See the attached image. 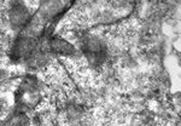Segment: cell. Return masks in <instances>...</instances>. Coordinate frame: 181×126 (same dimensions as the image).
Instances as JSON below:
<instances>
[{
  "instance_id": "3957f363",
  "label": "cell",
  "mask_w": 181,
  "mask_h": 126,
  "mask_svg": "<svg viewBox=\"0 0 181 126\" xmlns=\"http://www.w3.org/2000/svg\"><path fill=\"white\" fill-rule=\"evenodd\" d=\"M29 123L28 117L24 114H18L15 115L11 119L6 121V124H3V126H27Z\"/></svg>"
},
{
  "instance_id": "277c9868",
  "label": "cell",
  "mask_w": 181,
  "mask_h": 126,
  "mask_svg": "<svg viewBox=\"0 0 181 126\" xmlns=\"http://www.w3.org/2000/svg\"><path fill=\"white\" fill-rule=\"evenodd\" d=\"M176 57H178V62H179V65L181 67V53H180V52H176Z\"/></svg>"
},
{
  "instance_id": "6da1fadb",
  "label": "cell",
  "mask_w": 181,
  "mask_h": 126,
  "mask_svg": "<svg viewBox=\"0 0 181 126\" xmlns=\"http://www.w3.org/2000/svg\"><path fill=\"white\" fill-rule=\"evenodd\" d=\"M29 15H28V10L27 7H24L23 5H15L11 9V12H10V21L13 28H19L24 26L28 22Z\"/></svg>"
},
{
  "instance_id": "7a4b0ae2",
  "label": "cell",
  "mask_w": 181,
  "mask_h": 126,
  "mask_svg": "<svg viewBox=\"0 0 181 126\" xmlns=\"http://www.w3.org/2000/svg\"><path fill=\"white\" fill-rule=\"evenodd\" d=\"M50 49L57 53L65 55V56H70V55L75 53V47L64 39L53 38L52 40H50Z\"/></svg>"
}]
</instances>
